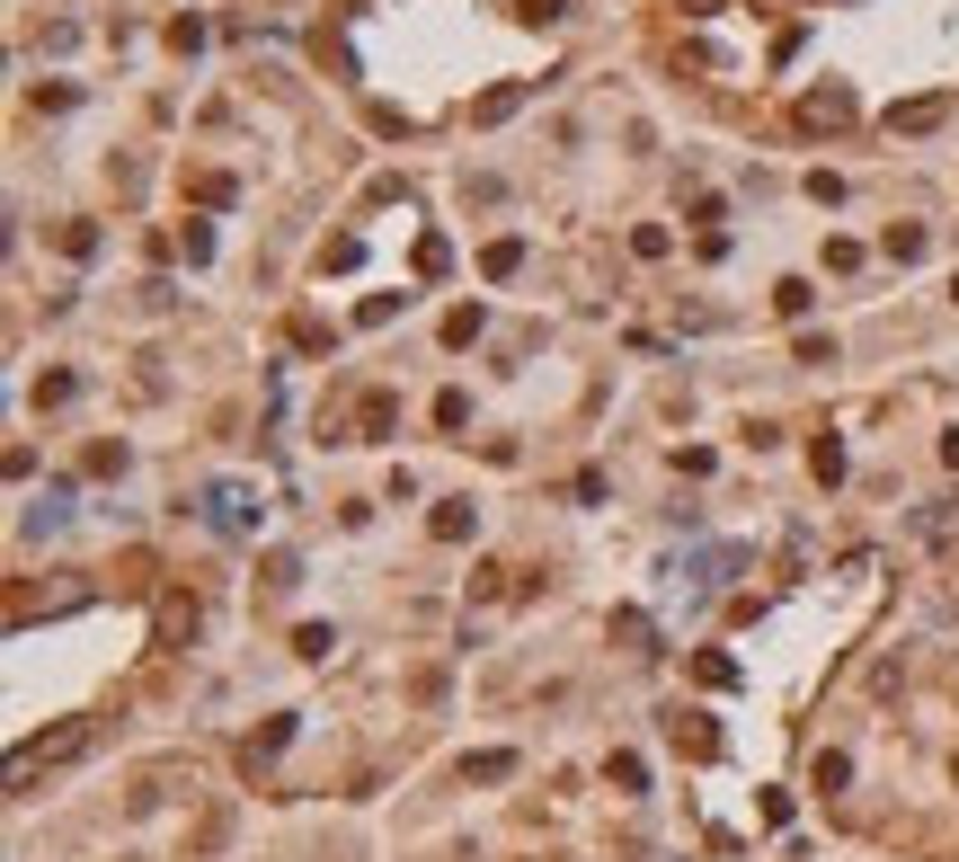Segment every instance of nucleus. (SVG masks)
Instances as JSON below:
<instances>
[{"mask_svg":"<svg viewBox=\"0 0 959 862\" xmlns=\"http://www.w3.org/2000/svg\"><path fill=\"white\" fill-rule=\"evenodd\" d=\"M888 125H898V134H924V125H942V98H915V107H898Z\"/></svg>","mask_w":959,"mask_h":862,"instance_id":"f257e3e1","label":"nucleus"}]
</instances>
